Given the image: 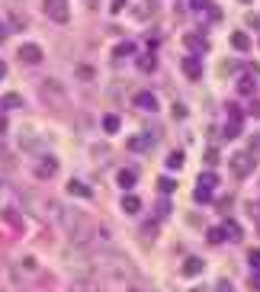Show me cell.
<instances>
[{"mask_svg": "<svg viewBox=\"0 0 260 292\" xmlns=\"http://www.w3.org/2000/svg\"><path fill=\"white\" fill-rule=\"evenodd\" d=\"M231 48H238V52H247V48H251V39H247V32H231Z\"/></svg>", "mask_w": 260, "mask_h": 292, "instance_id": "26", "label": "cell"}, {"mask_svg": "<svg viewBox=\"0 0 260 292\" xmlns=\"http://www.w3.org/2000/svg\"><path fill=\"white\" fill-rule=\"evenodd\" d=\"M19 148L29 151V154H45V151H49V135L39 132L35 126H26L19 132Z\"/></svg>", "mask_w": 260, "mask_h": 292, "instance_id": "5", "label": "cell"}, {"mask_svg": "<svg viewBox=\"0 0 260 292\" xmlns=\"http://www.w3.org/2000/svg\"><path fill=\"white\" fill-rule=\"evenodd\" d=\"M7 35H10V29H7V23L0 19V42H7Z\"/></svg>", "mask_w": 260, "mask_h": 292, "instance_id": "43", "label": "cell"}, {"mask_svg": "<svg viewBox=\"0 0 260 292\" xmlns=\"http://www.w3.org/2000/svg\"><path fill=\"white\" fill-rule=\"evenodd\" d=\"M158 141H161V132H158L155 126H145L141 135H132V138H128V151H148V148H155Z\"/></svg>", "mask_w": 260, "mask_h": 292, "instance_id": "7", "label": "cell"}, {"mask_svg": "<svg viewBox=\"0 0 260 292\" xmlns=\"http://www.w3.org/2000/svg\"><path fill=\"white\" fill-rule=\"evenodd\" d=\"M212 196V190H206V186H196V202H206Z\"/></svg>", "mask_w": 260, "mask_h": 292, "instance_id": "37", "label": "cell"}, {"mask_svg": "<svg viewBox=\"0 0 260 292\" xmlns=\"http://www.w3.org/2000/svg\"><path fill=\"white\" fill-rule=\"evenodd\" d=\"M4 77H7V65H4V61H0V80H4Z\"/></svg>", "mask_w": 260, "mask_h": 292, "instance_id": "50", "label": "cell"}, {"mask_svg": "<svg viewBox=\"0 0 260 292\" xmlns=\"http://www.w3.org/2000/svg\"><path fill=\"white\" fill-rule=\"evenodd\" d=\"M193 292H199V289H193Z\"/></svg>", "mask_w": 260, "mask_h": 292, "instance_id": "53", "label": "cell"}, {"mask_svg": "<svg viewBox=\"0 0 260 292\" xmlns=\"http://www.w3.org/2000/svg\"><path fill=\"white\" fill-rule=\"evenodd\" d=\"M45 16L55 19V23H68L71 19V7H68V0H45Z\"/></svg>", "mask_w": 260, "mask_h": 292, "instance_id": "10", "label": "cell"}, {"mask_svg": "<svg viewBox=\"0 0 260 292\" xmlns=\"http://www.w3.org/2000/svg\"><path fill=\"white\" fill-rule=\"evenodd\" d=\"M7 129H10V126H7V116H4V113H0V135H4V132H7Z\"/></svg>", "mask_w": 260, "mask_h": 292, "instance_id": "47", "label": "cell"}, {"mask_svg": "<svg viewBox=\"0 0 260 292\" xmlns=\"http://www.w3.org/2000/svg\"><path fill=\"white\" fill-rule=\"evenodd\" d=\"M77 77L80 80H93V68L90 65H77Z\"/></svg>", "mask_w": 260, "mask_h": 292, "instance_id": "34", "label": "cell"}, {"mask_svg": "<svg viewBox=\"0 0 260 292\" xmlns=\"http://www.w3.org/2000/svg\"><path fill=\"white\" fill-rule=\"evenodd\" d=\"M26 202H29L32 215H39L42 222H55L58 225V218H61V205L58 202H52L49 196H39V193H26Z\"/></svg>", "mask_w": 260, "mask_h": 292, "instance_id": "3", "label": "cell"}, {"mask_svg": "<svg viewBox=\"0 0 260 292\" xmlns=\"http://www.w3.org/2000/svg\"><path fill=\"white\" fill-rule=\"evenodd\" d=\"M135 65H138L141 74H151V71L158 68V55H155V52H141V55L135 58Z\"/></svg>", "mask_w": 260, "mask_h": 292, "instance_id": "19", "label": "cell"}, {"mask_svg": "<svg viewBox=\"0 0 260 292\" xmlns=\"http://www.w3.org/2000/svg\"><path fill=\"white\" fill-rule=\"evenodd\" d=\"M13 263H16V270L23 273V279H26V276H35V273H39V260H35V257H29V254H23V257H16Z\"/></svg>", "mask_w": 260, "mask_h": 292, "instance_id": "15", "label": "cell"}, {"mask_svg": "<svg viewBox=\"0 0 260 292\" xmlns=\"http://www.w3.org/2000/svg\"><path fill=\"white\" fill-rule=\"evenodd\" d=\"M68 292H103L93 279H77V283H71V289Z\"/></svg>", "mask_w": 260, "mask_h": 292, "instance_id": "25", "label": "cell"}, {"mask_svg": "<svg viewBox=\"0 0 260 292\" xmlns=\"http://www.w3.org/2000/svg\"><path fill=\"white\" fill-rule=\"evenodd\" d=\"M103 132H106V135H116V132H119V116H116V113H110L103 119Z\"/></svg>", "mask_w": 260, "mask_h": 292, "instance_id": "27", "label": "cell"}, {"mask_svg": "<svg viewBox=\"0 0 260 292\" xmlns=\"http://www.w3.org/2000/svg\"><path fill=\"white\" fill-rule=\"evenodd\" d=\"M87 270L97 273V276L113 279V283H122V279L132 276V266H128V260L122 257L119 251H110V254H97V257H90V260H87Z\"/></svg>", "mask_w": 260, "mask_h": 292, "instance_id": "1", "label": "cell"}, {"mask_svg": "<svg viewBox=\"0 0 260 292\" xmlns=\"http://www.w3.org/2000/svg\"><path fill=\"white\" fill-rule=\"evenodd\" d=\"M212 292H234V289H231V283H228V279H219V283H215V289H212Z\"/></svg>", "mask_w": 260, "mask_h": 292, "instance_id": "38", "label": "cell"}, {"mask_svg": "<svg viewBox=\"0 0 260 292\" xmlns=\"http://www.w3.org/2000/svg\"><path fill=\"white\" fill-rule=\"evenodd\" d=\"M183 161H186L183 151H174V154L167 157V167H170V170H180V167H183Z\"/></svg>", "mask_w": 260, "mask_h": 292, "instance_id": "31", "label": "cell"}, {"mask_svg": "<svg viewBox=\"0 0 260 292\" xmlns=\"http://www.w3.org/2000/svg\"><path fill=\"white\" fill-rule=\"evenodd\" d=\"M225 238H228V241H241V228H238V222H228V225H225Z\"/></svg>", "mask_w": 260, "mask_h": 292, "instance_id": "32", "label": "cell"}, {"mask_svg": "<svg viewBox=\"0 0 260 292\" xmlns=\"http://www.w3.org/2000/svg\"><path fill=\"white\" fill-rule=\"evenodd\" d=\"M39 93H42V100L49 103V106H64L68 103V93H64V87L58 80H45L42 87H39Z\"/></svg>", "mask_w": 260, "mask_h": 292, "instance_id": "8", "label": "cell"}, {"mask_svg": "<svg viewBox=\"0 0 260 292\" xmlns=\"http://www.w3.org/2000/svg\"><path fill=\"white\" fill-rule=\"evenodd\" d=\"M138 209H141V199H138V196H125V199H122V212H125V215H135Z\"/></svg>", "mask_w": 260, "mask_h": 292, "instance_id": "28", "label": "cell"}, {"mask_svg": "<svg viewBox=\"0 0 260 292\" xmlns=\"http://www.w3.org/2000/svg\"><path fill=\"white\" fill-rule=\"evenodd\" d=\"M151 235H155V225H145V228H141V241H145V244H151Z\"/></svg>", "mask_w": 260, "mask_h": 292, "instance_id": "39", "label": "cell"}, {"mask_svg": "<svg viewBox=\"0 0 260 292\" xmlns=\"http://www.w3.org/2000/svg\"><path fill=\"white\" fill-rule=\"evenodd\" d=\"M251 113H254V116H257V119H260V100H257V103H254V106H251Z\"/></svg>", "mask_w": 260, "mask_h": 292, "instance_id": "49", "label": "cell"}, {"mask_svg": "<svg viewBox=\"0 0 260 292\" xmlns=\"http://www.w3.org/2000/svg\"><path fill=\"white\" fill-rule=\"evenodd\" d=\"M231 177L234 180H244V177H251L254 174V167H257V154H251V151H238L231 157Z\"/></svg>", "mask_w": 260, "mask_h": 292, "instance_id": "6", "label": "cell"}, {"mask_svg": "<svg viewBox=\"0 0 260 292\" xmlns=\"http://www.w3.org/2000/svg\"><path fill=\"white\" fill-rule=\"evenodd\" d=\"M19 61L23 65H39L42 61V48L39 45H23L19 48Z\"/></svg>", "mask_w": 260, "mask_h": 292, "instance_id": "18", "label": "cell"}, {"mask_svg": "<svg viewBox=\"0 0 260 292\" xmlns=\"http://www.w3.org/2000/svg\"><path fill=\"white\" fill-rule=\"evenodd\" d=\"M241 122H244L241 109H238V106H228V129H225V135H228V138L241 135Z\"/></svg>", "mask_w": 260, "mask_h": 292, "instance_id": "13", "label": "cell"}, {"mask_svg": "<svg viewBox=\"0 0 260 292\" xmlns=\"http://www.w3.org/2000/svg\"><path fill=\"white\" fill-rule=\"evenodd\" d=\"M128 292H148L145 286H138V283H132V286H128Z\"/></svg>", "mask_w": 260, "mask_h": 292, "instance_id": "48", "label": "cell"}, {"mask_svg": "<svg viewBox=\"0 0 260 292\" xmlns=\"http://www.w3.org/2000/svg\"><path fill=\"white\" fill-rule=\"evenodd\" d=\"M116 183H119L122 190H132V186L138 183V174H135V170H128V167H122L119 177H116Z\"/></svg>", "mask_w": 260, "mask_h": 292, "instance_id": "20", "label": "cell"}, {"mask_svg": "<svg viewBox=\"0 0 260 292\" xmlns=\"http://www.w3.org/2000/svg\"><path fill=\"white\" fill-rule=\"evenodd\" d=\"M186 116V106H174V119H183Z\"/></svg>", "mask_w": 260, "mask_h": 292, "instance_id": "45", "label": "cell"}, {"mask_svg": "<svg viewBox=\"0 0 260 292\" xmlns=\"http://www.w3.org/2000/svg\"><path fill=\"white\" fill-rule=\"evenodd\" d=\"M0 218H4L13 231H23V215H19L16 205H4V209H0Z\"/></svg>", "mask_w": 260, "mask_h": 292, "instance_id": "16", "label": "cell"}, {"mask_svg": "<svg viewBox=\"0 0 260 292\" xmlns=\"http://www.w3.org/2000/svg\"><path fill=\"white\" fill-rule=\"evenodd\" d=\"M19 106H23V96H19V93L0 96V113H7V109H19Z\"/></svg>", "mask_w": 260, "mask_h": 292, "instance_id": "23", "label": "cell"}, {"mask_svg": "<svg viewBox=\"0 0 260 292\" xmlns=\"http://www.w3.org/2000/svg\"><path fill=\"white\" fill-rule=\"evenodd\" d=\"M132 103H135L138 109H145V113H155V109H158V96L151 93V90H138V93L132 96Z\"/></svg>", "mask_w": 260, "mask_h": 292, "instance_id": "11", "label": "cell"}, {"mask_svg": "<svg viewBox=\"0 0 260 292\" xmlns=\"http://www.w3.org/2000/svg\"><path fill=\"white\" fill-rule=\"evenodd\" d=\"M193 10H209V0H190Z\"/></svg>", "mask_w": 260, "mask_h": 292, "instance_id": "41", "label": "cell"}, {"mask_svg": "<svg viewBox=\"0 0 260 292\" xmlns=\"http://www.w3.org/2000/svg\"><path fill=\"white\" fill-rule=\"evenodd\" d=\"M203 257H186L183 260V276H199V273H203Z\"/></svg>", "mask_w": 260, "mask_h": 292, "instance_id": "21", "label": "cell"}, {"mask_svg": "<svg viewBox=\"0 0 260 292\" xmlns=\"http://www.w3.org/2000/svg\"><path fill=\"white\" fill-rule=\"evenodd\" d=\"M55 170H58V157L49 154V151L39 154V157H35V164H32V174L39 177V180H52V177H55Z\"/></svg>", "mask_w": 260, "mask_h": 292, "instance_id": "9", "label": "cell"}, {"mask_svg": "<svg viewBox=\"0 0 260 292\" xmlns=\"http://www.w3.org/2000/svg\"><path fill=\"white\" fill-rule=\"evenodd\" d=\"M110 10H113V13H119V10H125V0H113V7H110Z\"/></svg>", "mask_w": 260, "mask_h": 292, "instance_id": "44", "label": "cell"}, {"mask_svg": "<svg viewBox=\"0 0 260 292\" xmlns=\"http://www.w3.org/2000/svg\"><path fill=\"white\" fill-rule=\"evenodd\" d=\"M257 235H260V218H257Z\"/></svg>", "mask_w": 260, "mask_h": 292, "instance_id": "52", "label": "cell"}, {"mask_svg": "<svg viewBox=\"0 0 260 292\" xmlns=\"http://www.w3.org/2000/svg\"><path fill=\"white\" fill-rule=\"evenodd\" d=\"M180 68H183V74L190 77V80H199V77H203V65H199L196 55H186L183 61H180Z\"/></svg>", "mask_w": 260, "mask_h": 292, "instance_id": "14", "label": "cell"}, {"mask_svg": "<svg viewBox=\"0 0 260 292\" xmlns=\"http://www.w3.org/2000/svg\"><path fill=\"white\" fill-rule=\"evenodd\" d=\"M206 238H209V244H222V241H228L225 238V228H209Z\"/></svg>", "mask_w": 260, "mask_h": 292, "instance_id": "30", "label": "cell"}, {"mask_svg": "<svg viewBox=\"0 0 260 292\" xmlns=\"http://www.w3.org/2000/svg\"><path fill=\"white\" fill-rule=\"evenodd\" d=\"M247 260H251V266L260 270V251H251V254H247Z\"/></svg>", "mask_w": 260, "mask_h": 292, "instance_id": "40", "label": "cell"}, {"mask_svg": "<svg viewBox=\"0 0 260 292\" xmlns=\"http://www.w3.org/2000/svg\"><path fill=\"white\" fill-rule=\"evenodd\" d=\"M251 289H257V292H260V273H254V276H251Z\"/></svg>", "mask_w": 260, "mask_h": 292, "instance_id": "46", "label": "cell"}, {"mask_svg": "<svg viewBox=\"0 0 260 292\" xmlns=\"http://www.w3.org/2000/svg\"><path fill=\"white\" fill-rule=\"evenodd\" d=\"M68 196H80V199H87L90 196V186L87 183H77V180H68Z\"/></svg>", "mask_w": 260, "mask_h": 292, "instance_id": "22", "label": "cell"}, {"mask_svg": "<svg viewBox=\"0 0 260 292\" xmlns=\"http://www.w3.org/2000/svg\"><path fill=\"white\" fill-rule=\"evenodd\" d=\"M234 90H238L241 96H251L257 90V80L254 77H238V84H234Z\"/></svg>", "mask_w": 260, "mask_h": 292, "instance_id": "24", "label": "cell"}, {"mask_svg": "<svg viewBox=\"0 0 260 292\" xmlns=\"http://www.w3.org/2000/svg\"><path fill=\"white\" fill-rule=\"evenodd\" d=\"M61 231H68V238L74 244H90L93 241V222L90 215H84L80 209H71V205H61V218H58Z\"/></svg>", "mask_w": 260, "mask_h": 292, "instance_id": "2", "label": "cell"}, {"mask_svg": "<svg viewBox=\"0 0 260 292\" xmlns=\"http://www.w3.org/2000/svg\"><path fill=\"white\" fill-rule=\"evenodd\" d=\"M215 183H219V177L212 174V170H206V174H199V186H206V190H215Z\"/></svg>", "mask_w": 260, "mask_h": 292, "instance_id": "29", "label": "cell"}, {"mask_svg": "<svg viewBox=\"0 0 260 292\" xmlns=\"http://www.w3.org/2000/svg\"><path fill=\"white\" fill-rule=\"evenodd\" d=\"M183 45L186 48H190V52L199 58V55H203V52H209V42L203 39V35H196V32H190V35H183Z\"/></svg>", "mask_w": 260, "mask_h": 292, "instance_id": "17", "label": "cell"}, {"mask_svg": "<svg viewBox=\"0 0 260 292\" xmlns=\"http://www.w3.org/2000/svg\"><path fill=\"white\" fill-rule=\"evenodd\" d=\"M23 273L16 270V263L10 260V257H4V251H0V289H7V292H19L23 289Z\"/></svg>", "mask_w": 260, "mask_h": 292, "instance_id": "4", "label": "cell"}, {"mask_svg": "<svg viewBox=\"0 0 260 292\" xmlns=\"http://www.w3.org/2000/svg\"><path fill=\"white\" fill-rule=\"evenodd\" d=\"M4 154H7V151H4V141H0V157H4Z\"/></svg>", "mask_w": 260, "mask_h": 292, "instance_id": "51", "label": "cell"}, {"mask_svg": "<svg viewBox=\"0 0 260 292\" xmlns=\"http://www.w3.org/2000/svg\"><path fill=\"white\" fill-rule=\"evenodd\" d=\"M132 52H135V45L132 42H122L119 48H116V58H125V55H132Z\"/></svg>", "mask_w": 260, "mask_h": 292, "instance_id": "35", "label": "cell"}, {"mask_svg": "<svg viewBox=\"0 0 260 292\" xmlns=\"http://www.w3.org/2000/svg\"><path fill=\"white\" fill-rule=\"evenodd\" d=\"M158 190H161V193H174V190H177V180L161 177V180H158Z\"/></svg>", "mask_w": 260, "mask_h": 292, "instance_id": "33", "label": "cell"}, {"mask_svg": "<svg viewBox=\"0 0 260 292\" xmlns=\"http://www.w3.org/2000/svg\"><path fill=\"white\" fill-rule=\"evenodd\" d=\"M247 151H251V154H257V151H260V135H254V138H251V148H247Z\"/></svg>", "mask_w": 260, "mask_h": 292, "instance_id": "42", "label": "cell"}, {"mask_svg": "<svg viewBox=\"0 0 260 292\" xmlns=\"http://www.w3.org/2000/svg\"><path fill=\"white\" fill-rule=\"evenodd\" d=\"M203 161H206V167H215V164H219V151H215V148H209Z\"/></svg>", "mask_w": 260, "mask_h": 292, "instance_id": "36", "label": "cell"}, {"mask_svg": "<svg viewBox=\"0 0 260 292\" xmlns=\"http://www.w3.org/2000/svg\"><path fill=\"white\" fill-rule=\"evenodd\" d=\"M155 10H158L155 0H135V4H132V16L135 19H151V16H155Z\"/></svg>", "mask_w": 260, "mask_h": 292, "instance_id": "12", "label": "cell"}]
</instances>
